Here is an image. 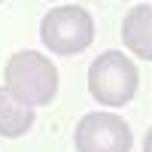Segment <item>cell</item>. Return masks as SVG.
Instances as JSON below:
<instances>
[{
  "mask_svg": "<svg viewBox=\"0 0 152 152\" xmlns=\"http://www.w3.org/2000/svg\"><path fill=\"white\" fill-rule=\"evenodd\" d=\"M3 76H6V91H12L18 100L31 107H46L58 94V67L46 55L31 52V49L12 55L3 67Z\"/></svg>",
  "mask_w": 152,
  "mask_h": 152,
  "instance_id": "1",
  "label": "cell"
},
{
  "mask_svg": "<svg viewBox=\"0 0 152 152\" xmlns=\"http://www.w3.org/2000/svg\"><path fill=\"white\" fill-rule=\"evenodd\" d=\"M137 67L131 58H125L122 52H104L91 61L88 67V91L94 100L107 107H125L137 94Z\"/></svg>",
  "mask_w": 152,
  "mask_h": 152,
  "instance_id": "2",
  "label": "cell"
},
{
  "mask_svg": "<svg viewBox=\"0 0 152 152\" xmlns=\"http://www.w3.org/2000/svg\"><path fill=\"white\" fill-rule=\"evenodd\" d=\"M40 40L55 55H79L94 40V21L82 6H55L40 21Z\"/></svg>",
  "mask_w": 152,
  "mask_h": 152,
  "instance_id": "3",
  "label": "cell"
},
{
  "mask_svg": "<svg viewBox=\"0 0 152 152\" xmlns=\"http://www.w3.org/2000/svg\"><path fill=\"white\" fill-rule=\"evenodd\" d=\"M76 152H131V128L113 113H88L73 134Z\"/></svg>",
  "mask_w": 152,
  "mask_h": 152,
  "instance_id": "4",
  "label": "cell"
},
{
  "mask_svg": "<svg viewBox=\"0 0 152 152\" xmlns=\"http://www.w3.org/2000/svg\"><path fill=\"white\" fill-rule=\"evenodd\" d=\"M122 43L137 58L152 61V6H134L122 21Z\"/></svg>",
  "mask_w": 152,
  "mask_h": 152,
  "instance_id": "5",
  "label": "cell"
},
{
  "mask_svg": "<svg viewBox=\"0 0 152 152\" xmlns=\"http://www.w3.org/2000/svg\"><path fill=\"white\" fill-rule=\"evenodd\" d=\"M34 125V107L0 88V137H24Z\"/></svg>",
  "mask_w": 152,
  "mask_h": 152,
  "instance_id": "6",
  "label": "cell"
},
{
  "mask_svg": "<svg viewBox=\"0 0 152 152\" xmlns=\"http://www.w3.org/2000/svg\"><path fill=\"white\" fill-rule=\"evenodd\" d=\"M143 152H152V128H149L146 137H143Z\"/></svg>",
  "mask_w": 152,
  "mask_h": 152,
  "instance_id": "7",
  "label": "cell"
},
{
  "mask_svg": "<svg viewBox=\"0 0 152 152\" xmlns=\"http://www.w3.org/2000/svg\"><path fill=\"white\" fill-rule=\"evenodd\" d=\"M0 3H3V0H0Z\"/></svg>",
  "mask_w": 152,
  "mask_h": 152,
  "instance_id": "8",
  "label": "cell"
}]
</instances>
